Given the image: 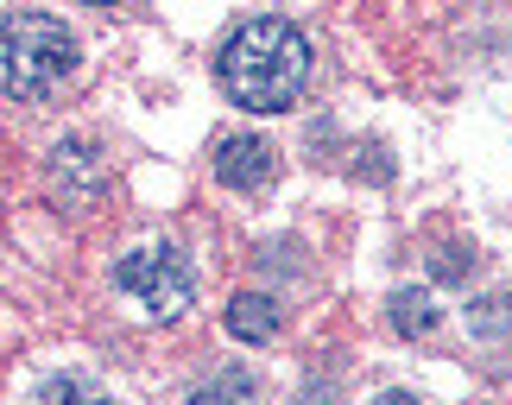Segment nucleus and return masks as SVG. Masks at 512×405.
I'll return each mask as SVG.
<instances>
[{
    "label": "nucleus",
    "mask_w": 512,
    "mask_h": 405,
    "mask_svg": "<svg viewBox=\"0 0 512 405\" xmlns=\"http://www.w3.org/2000/svg\"><path fill=\"white\" fill-rule=\"evenodd\" d=\"M228 336H241V342H272L279 336V304H272L266 292H241L228 304Z\"/></svg>",
    "instance_id": "nucleus-7"
},
{
    "label": "nucleus",
    "mask_w": 512,
    "mask_h": 405,
    "mask_svg": "<svg viewBox=\"0 0 512 405\" xmlns=\"http://www.w3.org/2000/svg\"><path fill=\"white\" fill-rule=\"evenodd\" d=\"M114 292L133 304V317H152V323H171L190 311V260L177 254L171 241H140L114 260Z\"/></svg>",
    "instance_id": "nucleus-3"
},
{
    "label": "nucleus",
    "mask_w": 512,
    "mask_h": 405,
    "mask_svg": "<svg viewBox=\"0 0 512 405\" xmlns=\"http://www.w3.org/2000/svg\"><path fill=\"white\" fill-rule=\"evenodd\" d=\"M95 7H114V0H95Z\"/></svg>",
    "instance_id": "nucleus-14"
},
{
    "label": "nucleus",
    "mask_w": 512,
    "mask_h": 405,
    "mask_svg": "<svg viewBox=\"0 0 512 405\" xmlns=\"http://www.w3.org/2000/svg\"><path fill=\"white\" fill-rule=\"evenodd\" d=\"M468 266H475V254H462V247H443V254H437V266H430V273H437V279H462Z\"/></svg>",
    "instance_id": "nucleus-11"
},
{
    "label": "nucleus",
    "mask_w": 512,
    "mask_h": 405,
    "mask_svg": "<svg viewBox=\"0 0 512 405\" xmlns=\"http://www.w3.org/2000/svg\"><path fill=\"white\" fill-rule=\"evenodd\" d=\"M373 405H424V399H418V393H405V387H386Z\"/></svg>",
    "instance_id": "nucleus-13"
},
{
    "label": "nucleus",
    "mask_w": 512,
    "mask_h": 405,
    "mask_svg": "<svg viewBox=\"0 0 512 405\" xmlns=\"http://www.w3.org/2000/svg\"><path fill=\"white\" fill-rule=\"evenodd\" d=\"M45 171H51V190L64 203H95V190H102V152L89 140H57Z\"/></svg>",
    "instance_id": "nucleus-5"
},
{
    "label": "nucleus",
    "mask_w": 512,
    "mask_h": 405,
    "mask_svg": "<svg viewBox=\"0 0 512 405\" xmlns=\"http://www.w3.org/2000/svg\"><path fill=\"white\" fill-rule=\"evenodd\" d=\"M76 76V32L51 13L19 7L0 19V89L13 102H51Z\"/></svg>",
    "instance_id": "nucleus-2"
},
{
    "label": "nucleus",
    "mask_w": 512,
    "mask_h": 405,
    "mask_svg": "<svg viewBox=\"0 0 512 405\" xmlns=\"http://www.w3.org/2000/svg\"><path fill=\"white\" fill-rule=\"evenodd\" d=\"M468 330H475V336H487V342L512 336V292H487V298H475V304H468Z\"/></svg>",
    "instance_id": "nucleus-9"
},
{
    "label": "nucleus",
    "mask_w": 512,
    "mask_h": 405,
    "mask_svg": "<svg viewBox=\"0 0 512 405\" xmlns=\"http://www.w3.org/2000/svg\"><path fill=\"white\" fill-rule=\"evenodd\" d=\"M298 405H336V387H329V380H323V387H317V380H310V387L298 393Z\"/></svg>",
    "instance_id": "nucleus-12"
},
{
    "label": "nucleus",
    "mask_w": 512,
    "mask_h": 405,
    "mask_svg": "<svg viewBox=\"0 0 512 405\" xmlns=\"http://www.w3.org/2000/svg\"><path fill=\"white\" fill-rule=\"evenodd\" d=\"M19 405H114V393L95 374H45L32 380V393Z\"/></svg>",
    "instance_id": "nucleus-6"
},
{
    "label": "nucleus",
    "mask_w": 512,
    "mask_h": 405,
    "mask_svg": "<svg viewBox=\"0 0 512 405\" xmlns=\"http://www.w3.org/2000/svg\"><path fill=\"white\" fill-rule=\"evenodd\" d=\"M253 393V380L247 374H228V380H209V387H196L184 405H241Z\"/></svg>",
    "instance_id": "nucleus-10"
},
{
    "label": "nucleus",
    "mask_w": 512,
    "mask_h": 405,
    "mask_svg": "<svg viewBox=\"0 0 512 405\" xmlns=\"http://www.w3.org/2000/svg\"><path fill=\"white\" fill-rule=\"evenodd\" d=\"M222 89L253 114H279L304 95L310 83V38L291 26V19H247V26L228 32L222 57Z\"/></svg>",
    "instance_id": "nucleus-1"
},
{
    "label": "nucleus",
    "mask_w": 512,
    "mask_h": 405,
    "mask_svg": "<svg viewBox=\"0 0 512 405\" xmlns=\"http://www.w3.org/2000/svg\"><path fill=\"white\" fill-rule=\"evenodd\" d=\"M272 171H279V152H272L260 133H228V140H215V178L228 190H260V184H272Z\"/></svg>",
    "instance_id": "nucleus-4"
},
{
    "label": "nucleus",
    "mask_w": 512,
    "mask_h": 405,
    "mask_svg": "<svg viewBox=\"0 0 512 405\" xmlns=\"http://www.w3.org/2000/svg\"><path fill=\"white\" fill-rule=\"evenodd\" d=\"M386 317H392V330H399V336H430L443 311H437V298H430V292L405 285V292H392V298H386Z\"/></svg>",
    "instance_id": "nucleus-8"
}]
</instances>
